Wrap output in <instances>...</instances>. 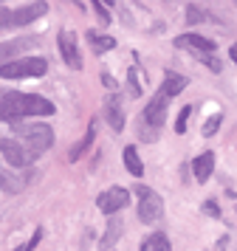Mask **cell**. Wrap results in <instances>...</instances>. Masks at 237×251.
Here are the masks:
<instances>
[{"label": "cell", "mask_w": 237, "mask_h": 251, "mask_svg": "<svg viewBox=\"0 0 237 251\" xmlns=\"http://www.w3.org/2000/svg\"><path fill=\"white\" fill-rule=\"evenodd\" d=\"M127 201H130V192H127V189H122V186H110L107 192L99 195V209L105 212V215H113V212L124 209Z\"/></svg>", "instance_id": "obj_6"}, {"label": "cell", "mask_w": 237, "mask_h": 251, "mask_svg": "<svg viewBox=\"0 0 237 251\" xmlns=\"http://www.w3.org/2000/svg\"><path fill=\"white\" fill-rule=\"evenodd\" d=\"M90 3H93V9H96V14H99L102 23H110V12H107V9L102 6V0H90Z\"/></svg>", "instance_id": "obj_25"}, {"label": "cell", "mask_w": 237, "mask_h": 251, "mask_svg": "<svg viewBox=\"0 0 237 251\" xmlns=\"http://www.w3.org/2000/svg\"><path fill=\"white\" fill-rule=\"evenodd\" d=\"M37 46V40L34 37H28V40H9V43H0V62L6 65V62H11L14 57H20L23 51H28V48Z\"/></svg>", "instance_id": "obj_10"}, {"label": "cell", "mask_w": 237, "mask_h": 251, "mask_svg": "<svg viewBox=\"0 0 237 251\" xmlns=\"http://www.w3.org/2000/svg\"><path fill=\"white\" fill-rule=\"evenodd\" d=\"M40 240H43V228H37V231L31 234V240H28L26 246H20V249H14V251H34V249H37V243H40Z\"/></svg>", "instance_id": "obj_24"}, {"label": "cell", "mask_w": 237, "mask_h": 251, "mask_svg": "<svg viewBox=\"0 0 237 251\" xmlns=\"http://www.w3.org/2000/svg\"><path fill=\"white\" fill-rule=\"evenodd\" d=\"M119 234H122V223H119V220H113V228H107V234L102 237L99 246H102L105 251H110V249H113V243L119 240Z\"/></svg>", "instance_id": "obj_20"}, {"label": "cell", "mask_w": 237, "mask_h": 251, "mask_svg": "<svg viewBox=\"0 0 237 251\" xmlns=\"http://www.w3.org/2000/svg\"><path fill=\"white\" fill-rule=\"evenodd\" d=\"M144 251H172L167 234H150L144 240Z\"/></svg>", "instance_id": "obj_19"}, {"label": "cell", "mask_w": 237, "mask_h": 251, "mask_svg": "<svg viewBox=\"0 0 237 251\" xmlns=\"http://www.w3.org/2000/svg\"><path fill=\"white\" fill-rule=\"evenodd\" d=\"M23 119V93L9 91L0 96V122H20Z\"/></svg>", "instance_id": "obj_5"}, {"label": "cell", "mask_w": 237, "mask_h": 251, "mask_svg": "<svg viewBox=\"0 0 237 251\" xmlns=\"http://www.w3.org/2000/svg\"><path fill=\"white\" fill-rule=\"evenodd\" d=\"M102 3H110V6H113V0H102Z\"/></svg>", "instance_id": "obj_30"}, {"label": "cell", "mask_w": 237, "mask_h": 251, "mask_svg": "<svg viewBox=\"0 0 237 251\" xmlns=\"http://www.w3.org/2000/svg\"><path fill=\"white\" fill-rule=\"evenodd\" d=\"M167 102H169V96H164L161 91L150 99V104H147V110H144V122L147 125H153L156 130L164 125V119H167Z\"/></svg>", "instance_id": "obj_8"}, {"label": "cell", "mask_w": 237, "mask_h": 251, "mask_svg": "<svg viewBox=\"0 0 237 251\" xmlns=\"http://www.w3.org/2000/svg\"><path fill=\"white\" fill-rule=\"evenodd\" d=\"M105 119H107V125H110L116 133L124 130V107H122V102H119V96H110V99L105 102Z\"/></svg>", "instance_id": "obj_12"}, {"label": "cell", "mask_w": 237, "mask_h": 251, "mask_svg": "<svg viewBox=\"0 0 237 251\" xmlns=\"http://www.w3.org/2000/svg\"><path fill=\"white\" fill-rule=\"evenodd\" d=\"M192 170H195V181L206 183L209 175H212V170H214V155L212 152H201L198 158L192 161Z\"/></svg>", "instance_id": "obj_13"}, {"label": "cell", "mask_w": 237, "mask_h": 251, "mask_svg": "<svg viewBox=\"0 0 237 251\" xmlns=\"http://www.w3.org/2000/svg\"><path fill=\"white\" fill-rule=\"evenodd\" d=\"M59 54H62V59H65L71 68H79V65H82V57H79L74 31H62V34H59Z\"/></svg>", "instance_id": "obj_9"}, {"label": "cell", "mask_w": 237, "mask_h": 251, "mask_svg": "<svg viewBox=\"0 0 237 251\" xmlns=\"http://www.w3.org/2000/svg\"><path fill=\"white\" fill-rule=\"evenodd\" d=\"M0 189H6V192H17V189H20V181H17L14 175H9V172L0 170Z\"/></svg>", "instance_id": "obj_21"}, {"label": "cell", "mask_w": 237, "mask_h": 251, "mask_svg": "<svg viewBox=\"0 0 237 251\" xmlns=\"http://www.w3.org/2000/svg\"><path fill=\"white\" fill-rule=\"evenodd\" d=\"M122 158H124V167H127V172L130 175H144V164H141V158H138V152H135V147L130 144V147H124V152H122Z\"/></svg>", "instance_id": "obj_15"}, {"label": "cell", "mask_w": 237, "mask_h": 251, "mask_svg": "<svg viewBox=\"0 0 237 251\" xmlns=\"http://www.w3.org/2000/svg\"><path fill=\"white\" fill-rule=\"evenodd\" d=\"M45 71H48V62L43 57H20L0 65V76L3 79H23V76H43Z\"/></svg>", "instance_id": "obj_1"}, {"label": "cell", "mask_w": 237, "mask_h": 251, "mask_svg": "<svg viewBox=\"0 0 237 251\" xmlns=\"http://www.w3.org/2000/svg\"><path fill=\"white\" fill-rule=\"evenodd\" d=\"M3 25H11V14L6 12V9H0V28Z\"/></svg>", "instance_id": "obj_26"}, {"label": "cell", "mask_w": 237, "mask_h": 251, "mask_svg": "<svg viewBox=\"0 0 237 251\" xmlns=\"http://www.w3.org/2000/svg\"><path fill=\"white\" fill-rule=\"evenodd\" d=\"M220 122H223V116L214 113L212 119H209V122L203 125V136H214V133H217V127H220Z\"/></svg>", "instance_id": "obj_23"}, {"label": "cell", "mask_w": 237, "mask_h": 251, "mask_svg": "<svg viewBox=\"0 0 237 251\" xmlns=\"http://www.w3.org/2000/svg\"><path fill=\"white\" fill-rule=\"evenodd\" d=\"M184 88H186V76L167 74V76H164V85H161V93H164V96H178Z\"/></svg>", "instance_id": "obj_16"}, {"label": "cell", "mask_w": 237, "mask_h": 251, "mask_svg": "<svg viewBox=\"0 0 237 251\" xmlns=\"http://www.w3.org/2000/svg\"><path fill=\"white\" fill-rule=\"evenodd\" d=\"M56 107L51 99L37 96V93H23V116H51Z\"/></svg>", "instance_id": "obj_7"}, {"label": "cell", "mask_w": 237, "mask_h": 251, "mask_svg": "<svg viewBox=\"0 0 237 251\" xmlns=\"http://www.w3.org/2000/svg\"><path fill=\"white\" fill-rule=\"evenodd\" d=\"M229 54H232V59L237 62V46H232V51H229Z\"/></svg>", "instance_id": "obj_29"}, {"label": "cell", "mask_w": 237, "mask_h": 251, "mask_svg": "<svg viewBox=\"0 0 237 251\" xmlns=\"http://www.w3.org/2000/svg\"><path fill=\"white\" fill-rule=\"evenodd\" d=\"M175 46L192 48V51H198V54H203V51H214V43H212V40L198 37V34H184V37H178V40H175Z\"/></svg>", "instance_id": "obj_14"}, {"label": "cell", "mask_w": 237, "mask_h": 251, "mask_svg": "<svg viewBox=\"0 0 237 251\" xmlns=\"http://www.w3.org/2000/svg\"><path fill=\"white\" fill-rule=\"evenodd\" d=\"M48 12V3H31V6H23V9H17V12L11 14V25H28L34 23L37 17H43V14Z\"/></svg>", "instance_id": "obj_11"}, {"label": "cell", "mask_w": 237, "mask_h": 251, "mask_svg": "<svg viewBox=\"0 0 237 251\" xmlns=\"http://www.w3.org/2000/svg\"><path fill=\"white\" fill-rule=\"evenodd\" d=\"M93 138H96V125L90 122V125H88V133L82 136V141H79L77 147L71 150V155H68V158H71V161H79V158H82V152L90 147V141H93Z\"/></svg>", "instance_id": "obj_18"}, {"label": "cell", "mask_w": 237, "mask_h": 251, "mask_svg": "<svg viewBox=\"0 0 237 251\" xmlns=\"http://www.w3.org/2000/svg\"><path fill=\"white\" fill-rule=\"evenodd\" d=\"M88 43H90V48H93L96 54H102V51H110V48L116 46V40H113V37L99 34V31H88Z\"/></svg>", "instance_id": "obj_17"}, {"label": "cell", "mask_w": 237, "mask_h": 251, "mask_svg": "<svg viewBox=\"0 0 237 251\" xmlns=\"http://www.w3.org/2000/svg\"><path fill=\"white\" fill-rule=\"evenodd\" d=\"M189 113H192V104H186V107H181L178 122H175V130H178V133H186V122H189Z\"/></svg>", "instance_id": "obj_22"}, {"label": "cell", "mask_w": 237, "mask_h": 251, "mask_svg": "<svg viewBox=\"0 0 237 251\" xmlns=\"http://www.w3.org/2000/svg\"><path fill=\"white\" fill-rule=\"evenodd\" d=\"M0 155L9 161L11 167H28V164L37 158L26 144L14 141V138H0Z\"/></svg>", "instance_id": "obj_4"}, {"label": "cell", "mask_w": 237, "mask_h": 251, "mask_svg": "<svg viewBox=\"0 0 237 251\" xmlns=\"http://www.w3.org/2000/svg\"><path fill=\"white\" fill-rule=\"evenodd\" d=\"M186 20H189V23H198V20H201V12H198V9H189V17H186Z\"/></svg>", "instance_id": "obj_27"}, {"label": "cell", "mask_w": 237, "mask_h": 251, "mask_svg": "<svg viewBox=\"0 0 237 251\" xmlns=\"http://www.w3.org/2000/svg\"><path fill=\"white\" fill-rule=\"evenodd\" d=\"M164 215V201L158 198L153 189H138V217H141V223H156L161 220Z\"/></svg>", "instance_id": "obj_3"}, {"label": "cell", "mask_w": 237, "mask_h": 251, "mask_svg": "<svg viewBox=\"0 0 237 251\" xmlns=\"http://www.w3.org/2000/svg\"><path fill=\"white\" fill-rule=\"evenodd\" d=\"M17 133L23 136L26 147L31 150L34 155L45 152V150L54 144V130H51L48 125H20L17 127Z\"/></svg>", "instance_id": "obj_2"}, {"label": "cell", "mask_w": 237, "mask_h": 251, "mask_svg": "<svg viewBox=\"0 0 237 251\" xmlns=\"http://www.w3.org/2000/svg\"><path fill=\"white\" fill-rule=\"evenodd\" d=\"M206 212H209V215H214V217L220 215V209H217V206H214V203H206Z\"/></svg>", "instance_id": "obj_28"}]
</instances>
